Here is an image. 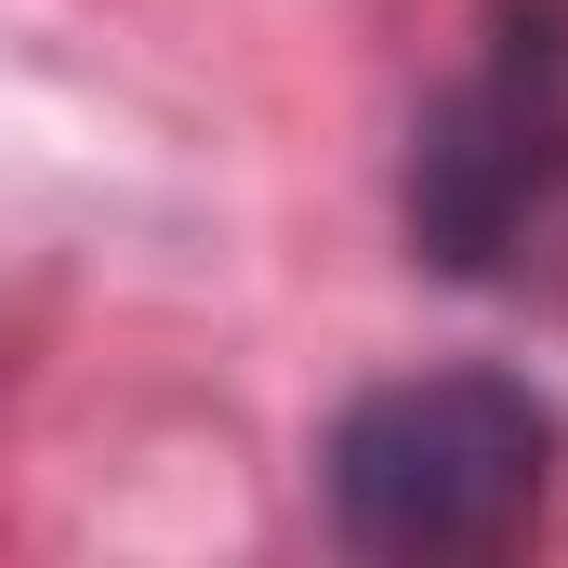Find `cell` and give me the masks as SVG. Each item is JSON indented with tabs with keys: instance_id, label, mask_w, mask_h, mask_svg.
<instances>
[{
	"instance_id": "6da1fadb",
	"label": "cell",
	"mask_w": 568,
	"mask_h": 568,
	"mask_svg": "<svg viewBox=\"0 0 568 568\" xmlns=\"http://www.w3.org/2000/svg\"><path fill=\"white\" fill-rule=\"evenodd\" d=\"M331 529L384 568H436V556H503L529 516H542V476H556V410L503 371H410V384H371L331 449Z\"/></svg>"
},
{
	"instance_id": "7a4b0ae2",
	"label": "cell",
	"mask_w": 568,
	"mask_h": 568,
	"mask_svg": "<svg viewBox=\"0 0 568 568\" xmlns=\"http://www.w3.org/2000/svg\"><path fill=\"white\" fill-rule=\"evenodd\" d=\"M568 199V0H489L476 67L410 133V252L503 278Z\"/></svg>"
}]
</instances>
